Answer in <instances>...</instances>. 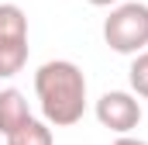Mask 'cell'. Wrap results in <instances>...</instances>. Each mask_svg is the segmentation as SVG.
<instances>
[{"label":"cell","instance_id":"5","mask_svg":"<svg viewBox=\"0 0 148 145\" xmlns=\"http://www.w3.org/2000/svg\"><path fill=\"white\" fill-rule=\"evenodd\" d=\"M7 145H55V135H52V124L48 121L28 117L21 128H14L7 135Z\"/></svg>","mask_w":148,"mask_h":145},{"label":"cell","instance_id":"8","mask_svg":"<svg viewBox=\"0 0 148 145\" xmlns=\"http://www.w3.org/2000/svg\"><path fill=\"white\" fill-rule=\"evenodd\" d=\"M127 83H131V93H138V97L148 100V48L134 52L131 69H127Z\"/></svg>","mask_w":148,"mask_h":145},{"label":"cell","instance_id":"2","mask_svg":"<svg viewBox=\"0 0 148 145\" xmlns=\"http://www.w3.org/2000/svg\"><path fill=\"white\" fill-rule=\"evenodd\" d=\"M103 41L121 55H134L148 48V3L138 0L114 3L103 21Z\"/></svg>","mask_w":148,"mask_h":145},{"label":"cell","instance_id":"9","mask_svg":"<svg viewBox=\"0 0 148 145\" xmlns=\"http://www.w3.org/2000/svg\"><path fill=\"white\" fill-rule=\"evenodd\" d=\"M114 145H148V142H145V138H131V135H121V138H117Z\"/></svg>","mask_w":148,"mask_h":145},{"label":"cell","instance_id":"1","mask_svg":"<svg viewBox=\"0 0 148 145\" xmlns=\"http://www.w3.org/2000/svg\"><path fill=\"white\" fill-rule=\"evenodd\" d=\"M35 97L52 128H73L86 110V76L69 59H48L35 72Z\"/></svg>","mask_w":148,"mask_h":145},{"label":"cell","instance_id":"7","mask_svg":"<svg viewBox=\"0 0 148 145\" xmlns=\"http://www.w3.org/2000/svg\"><path fill=\"white\" fill-rule=\"evenodd\" d=\"M28 41H0V79H10L28 66Z\"/></svg>","mask_w":148,"mask_h":145},{"label":"cell","instance_id":"4","mask_svg":"<svg viewBox=\"0 0 148 145\" xmlns=\"http://www.w3.org/2000/svg\"><path fill=\"white\" fill-rule=\"evenodd\" d=\"M28 117H31V110H28V100H24L21 90H14V86L0 90V135H3V138H7L14 128H21Z\"/></svg>","mask_w":148,"mask_h":145},{"label":"cell","instance_id":"6","mask_svg":"<svg viewBox=\"0 0 148 145\" xmlns=\"http://www.w3.org/2000/svg\"><path fill=\"white\" fill-rule=\"evenodd\" d=\"M0 41H28V14L17 3H0Z\"/></svg>","mask_w":148,"mask_h":145},{"label":"cell","instance_id":"10","mask_svg":"<svg viewBox=\"0 0 148 145\" xmlns=\"http://www.w3.org/2000/svg\"><path fill=\"white\" fill-rule=\"evenodd\" d=\"M86 3H93V7H114V3H121V0H86Z\"/></svg>","mask_w":148,"mask_h":145},{"label":"cell","instance_id":"3","mask_svg":"<svg viewBox=\"0 0 148 145\" xmlns=\"http://www.w3.org/2000/svg\"><path fill=\"white\" fill-rule=\"evenodd\" d=\"M97 121L103 128H110L117 135H131L138 124H141V104H138V93H127V90H107L100 100H97Z\"/></svg>","mask_w":148,"mask_h":145}]
</instances>
